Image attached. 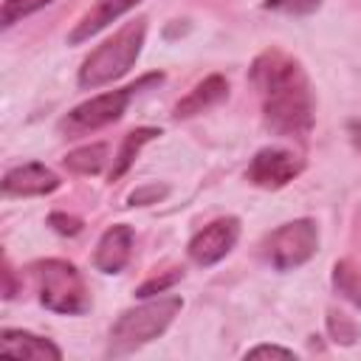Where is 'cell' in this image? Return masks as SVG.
I'll return each mask as SVG.
<instances>
[{
	"label": "cell",
	"instance_id": "obj_15",
	"mask_svg": "<svg viewBox=\"0 0 361 361\" xmlns=\"http://www.w3.org/2000/svg\"><path fill=\"white\" fill-rule=\"evenodd\" d=\"M107 152H110V147L102 144V141L99 144H85V147L65 155V166L76 175H96L107 164Z\"/></svg>",
	"mask_w": 361,
	"mask_h": 361
},
{
	"label": "cell",
	"instance_id": "obj_22",
	"mask_svg": "<svg viewBox=\"0 0 361 361\" xmlns=\"http://www.w3.org/2000/svg\"><path fill=\"white\" fill-rule=\"evenodd\" d=\"M48 223H51L59 234H68V237H73V234H79V231H82V220H79V217H73V214L54 212V214L48 217Z\"/></svg>",
	"mask_w": 361,
	"mask_h": 361
},
{
	"label": "cell",
	"instance_id": "obj_8",
	"mask_svg": "<svg viewBox=\"0 0 361 361\" xmlns=\"http://www.w3.org/2000/svg\"><path fill=\"white\" fill-rule=\"evenodd\" d=\"M240 240V220L237 217H217L209 226H203L186 245L189 259L200 268H209L220 262Z\"/></svg>",
	"mask_w": 361,
	"mask_h": 361
},
{
	"label": "cell",
	"instance_id": "obj_4",
	"mask_svg": "<svg viewBox=\"0 0 361 361\" xmlns=\"http://www.w3.org/2000/svg\"><path fill=\"white\" fill-rule=\"evenodd\" d=\"M164 82V73H147L141 76L135 85H127L121 90H107V93H99L82 104H76L68 116L59 118V135L62 138H82V135H90L113 121H118L127 110V104L147 87L152 85H161Z\"/></svg>",
	"mask_w": 361,
	"mask_h": 361
},
{
	"label": "cell",
	"instance_id": "obj_24",
	"mask_svg": "<svg viewBox=\"0 0 361 361\" xmlns=\"http://www.w3.org/2000/svg\"><path fill=\"white\" fill-rule=\"evenodd\" d=\"M17 293V285H14V271H11V265L6 262V268H3V296L6 299H11Z\"/></svg>",
	"mask_w": 361,
	"mask_h": 361
},
{
	"label": "cell",
	"instance_id": "obj_6",
	"mask_svg": "<svg viewBox=\"0 0 361 361\" xmlns=\"http://www.w3.org/2000/svg\"><path fill=\"white\" fill-rule=\"evenodd\" d=\"M319 248V228L310 217H299L290 223H282L265 240L259 243V257L274 271H293L305 265Z\"/></svg>",
	"mask_w": 361,
	"mask_h": 361
},
{
	"label": "cell",
	"instance_id": "obj_18",
	"mask_svg": "<svg viewBox=\"0 0 361 361\" xmlns=\"http://www.w3.org/2000/svg\"><path fill=\"white\" fill-rule=\"evenodd\" d=\"M327 330H330V336H333V341L336 344H355V338H358V324L350 319V316H344V313H336V310H330L327 313Z\"/></svg>",
	"mask_w": 361,
	"mask_h": 361
},
{
	"label": "cell",
	"instance_id": "obj_11",
	"mask_svg": "<svg viewBox=\"0 0 361 361\" xmlns=\"http://www.w3.org/2000/svg\"><path fill=\"white\" fill-rule=\"evenodd\" d=\"M0 353L14 358H34V361H62V350L51 338L34 336L28 330H11V327L0 333Z\"/></svg>",
	"mask_w": 361,
	"mask_h": 361
},
{
	"label": "cell",
	"instance_id": "obj_17",
	"mask_svg": "<svg viewBox=\"0 0 361 361\" xmlns=\"http://www.w3.org/2000/svg\"><path fill=\"white\" fill-rule=\"evenodd\" d=\"M51 3L54 0H3V17H0L3 28H11L23 17H28V14H34V11H39V8H45Z\"/></svg>",
	"mask_w": 361,
	"mask_h": 361
},
{
	"label": "cell",
	"instance_id": "obj_9",
	"mask_svg": "<svg viewBox=\"0 0 361 361\" xmlns=\"http://www.w3.org/2000/svg\"><path fill=\"white\" fill-rule=\"evenodd\" d=\"M59 175L37 161L20 164L3 175V192L11 197H31V195H51L59 189Z\"/></svg>",
	"mask_w": 361,
	"mask_h": 361
},
{
	"label": "cell",
	"instance_id": "obj_13",
	"mask_svg": "<svg viewBox=\"0 0 361 361\" xmlns=\"http://www.w3.org/2000/svg\"><path fill=\"white\" fill-rule=\"evenodd\" d=\"M226 96H228V82H226V76L212 73V76H206L203 82H197V85L175 104V118L197 116V113L214 107L217 102H223Z\"/></svg>",
	"mask_w": 361,
	"mask_h": 361
},
{
	"label": "cell",
	"instance_id": "obj_16",
	"mask_svg": "<svg viewBox=\"0 0 361 361\" xmlns=\"http://www.w3.org/2000/svg\"><path fill=\"white\" fill-rule=\"evenodd\" d=\"M333 288L338 296L361 307V265L355 259H338L333 265Z\"/></svg>",
	"mask_w": 361,
	"mask_h": 361
},
{
	"label": "cell",
	"instance_id": "obj_5",
	"mask_svg": "<svg viewBox=\"0 0 361 361\" xmlns=\"http://www.w3.org/2000/svg\"><path fill=\"white\" fill-rule=\"evenodd\" d=\"M31 274L37 279L39 302L65 316H82L90 310V290L85 285V276L79 268L68 259H39L31 265Z\"/></svg>",
	"mask_w": 361,
	"mask_h": 361
},
{
	"label": "cell",
	"instance_id": "obj_7",
	"mask_svg": "<svg viewBox=\"0 0 361 361\" xmlns=\"http://www.w3.org/2000/svg\"><path fill=\"white\" fill-rule=\"evenodd\" d=\"M305 169V158L285 147H262L254 152L245 178L259 189H282Z\"/></svg>",
	"mask_w": 361,
	"mask_h": 361
},
{
	"label": "cell",
	"instance_id": "obj_14",
	"mask_svg": "<svg viewBox=\"0 0 361 361\" xmlns=\"http://www.w3.org/2000/svg\"><path fill=\"white\" fill-rule=\"evenodd\" d=\"M158 135H161L158 127H135L133 133H127L124 141H121V147H118V152H116V158H113L110 180H118V178L133 166V161H135V155L141 152V147L149 144V141L158 138Z\"/></svg>",
	"mask_w": 361,
	"mask_h": 361
},
{
	"label": "cell",
	"instance_id": "obj_2",
	"mask_svg": "<svg viewBox=\"0 0 361 361\" xmlns=\"http://www.w3.org/2000/svg\"><path fill=\"white\" fill-rule=\"evenodd\" d=\"M180 307H183V299L169 293V296L147 299L144 305L124 310L110 327V338H107V350H104L107 358L130 355L138 347L158 338L172 324V319L180 313Z\"/></svg>",
	"mask_w": 361,
	"mask_h": 361
},
{
	"label": "cell",
	"instance_id": "obj_1",
	"mask_svg": "<svg viewBox=\"0 0 361 361\" xmlns=\"http://www.w3.org/2000/svg\"><path fill=\"white\" fill-rule=\"evenodd\" d=\"M248 76L259 93L265 127L276 135L305 141L313 130L316 99L299 59L279 48H268L251 62Z\"/></svg>",
	"mask_w": 361,
	"mask_h": 361
},
{
	"label": "cell",
	"instance_id": "obj_3",
	"mask_svg": "<svg viewBox=\"0 0 361 361\" xmlns=\"http://www.w3.org/2000/svg\"><path fill=\"white\" fill-rule=\"evenodd\" d=\"M144 37H147V23L138 17L133 23H127L124 28H118L110 39H104L79 68V87H102L107 82H116L121 79L133 62L138 59L141 54V45H144Z\"/></svg>",
	"mask_w": 361,
	"mask_h": 361
},
{
	"label": "cell",
	"instance_id": "obj_21",
	"mask_svg": "<svg viewBox=\"0 0 361 361\" xmlns=\"http://www.w3.org/2000/svg\"><path fill=\"white\" fill-rule=\"evenodd\" d=\"M166 195H169L166 186H161V183H147V186L133 189V192L127 195V203H130V206H149V203L164 200Z\"/></svg>",
	"mask_w": 361,
	"mask_h": 361
},
{
	"label": "cell",
	"instance_id": "obj_23",
	"mask_svg": "<svg viewBox=\"0 0 361 361\" xmlns=\"http://www.w3.org/2000/svg\"><path fill=\"white\" fill-rule=\"evenodd\" d=\"M245 358H293V350L276 347V344H259V347H251Z\"/></svg>",
	"mask_w": 361,
	"mask_h": 361
},
{
	"label": "cell",
	"instance_id": "obj_12",
	"mask_svg": "<svg viewBox=\"0 0 361 361\" xmlns=\"http://www.w3.org/2000/svg\"><path fill=\"white\" fill-rule=\"evenodd\" d=\"M141 0H99L90 11L82 14V20L76 23V28L68 34L71 45H79L85 39H90L93 34H99L102 28H107L113 20H118L121 14H127L130 8H135Z\"/></svg>",
	"mask_w": 361,
	"mask_h": 361
},
{
	"label": "cell",
	"instance_id": "obj_10",
	"mask_svg": "<svg viewBox=\"0 0 361 361\" xmlns=\"http://www.w3.org/2000/svg\"><path fill=\"white\" fill-rule=\"evenodd\" d=\"M133 240H135V234H133V228H130L127 223L110 226V228L102 234L99 245H96L93 265H96L102 274H118V271H124V265H127L130 257H133Z\"/></svg>",
	"mask_w": 361,
	"mask_h": 361
},
{
	"label": "cell",
	"instance_id": "obj_20",
	"mask_svg": "<svg viewBox=\"0 0 361 361\" xmlns=\"http://www.w3.org/2000/svg\"><path fill=\"white\" fill-rule=\"evenodd\" d=\"M319 6H322V0H265V3H262V8H268V11H279V14H288V17H305V14H313Z\"/></svg>",
	"mask_w": 361,
	"mask_h": 361
},
{
	"label": "cell",
	"instance_id": "obj_19",
	"mask_svg": "<svg viewBox=\"0 0 361 361\" xmlns=\"http://www.w3.org/2000/svg\"><path fill=\"white\" fill-rule=\"evenodd\" d=\"M180 276H183V271H178V268H172V271H166V274H161V276H152V279H147L144 285L135 288V296H138V299H149V296L166 293L175 282H180Z\"/></svg>",
	"mask_w": 361,
	"mask_h": 361
}]
</instances>
